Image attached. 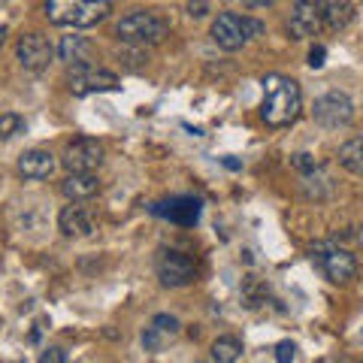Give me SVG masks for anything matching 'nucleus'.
Returning <instances> with one entry per match:
<instances>
[{
  "label": "nucleus",
  "instance_id": "nucleus-18",
  "mask_svg": "<svg viewBox=\"0 0 363 363\" xmlns=\"http://www.w3.org/2000/svg\"><path fill=\"white\" fill-rule=\"evenodd\" d=\"M339 167L348 169L351 176H363V136H351L339 145Z\"/></svg>",
  "mask_w": 363,
  "mask_h": 363
},
{
  "label": "nucleus",
  "instance_id": "nucleus-17",
  "mask_svg": "<svg viewBox=\"0 0 363 363\" xmlns=\"http://www.w3.org/2000/svg\"><path fill=\"white\" fill-rule=\"evenodd\" d=\"M61 61H67L70 67L76 64H91V55H94V45H91L85 37H64L58 45Z\"/></svg>",
  "mask_w": 363,
  "mask_h": 363
},
{
  "label": "nucleus",
  "instance_id": "nucleus-3",
  "mask_svg": "<svg viewBox=\"0 0 363 363\" xmlns=\"http://www.w3.org/2000/svg\"><path fill=\"white\" fill-rule=\"evenodd\" d=\"M116 33L121 43L145 49V45H157L169 37V21L164 16L152 13V9H133V13H128L118 21Z\"/></svg>",
  "mask_w": 363,
  "mask_h": 363
},
{
  "label": "nucleus",
  "instance_id": "nucleus-9",
  "mask_svg": "<svg viewBox=\"0 0 363 363\" xmlns=\"http://www.w3.org/2000/svg\"><path fill=\"white\" fill-rule=\"evenodd\" d=\"M61 164L70 169V173H94V169L104 164V145L91 136H79L64 149Z\"/></svg>",
  "mask_w": 363,
  "mask_h": 363
},
{
  "label": "nucleus",
  "instance_id": "nucleus-19",
  "mask_svg": "<svg viewBox=\"0 0 363 363\" xmlns=\"http://www.w3.org/2000/svg\"><path fill=\"white\" fill-rule=\"evenodd\" d=\"M242 357V342L236 336H218L212 342V360L215 363H236Z\"/></svg>",
  "mask_w": 363,
  "mask_h": 363
},
{
  "label": "nucleus",
  "instance_id": "nucleus-20",
  "mask_svg": "<svg viewBox=\"0 0 363 363\" xmlns=\"http://www.w3.org/2000/svg\"><path fill=\"white\" fill-rule=\"evenodd\" d=\"M25 130V118L16 116V112H6V116H0V140H13L16 133Z\"/></svg>",
  "mask_w": 363,
  "mask_h": 363
},
{
  "label": "nucleus",
  "instance_id": "nucleus-26",
  "mask_svg": "<svg viewBox=\"0 0 363 363\" xmlns=\"http://www.w3.org/2000/svg\"><path fill=\"white\" fill-rule=\"evenodd\" d=\"M324 58H327V49L324 45H312V52H309V67H324Z\"/></svg>",
  "mask_w": 363,
  "mask_h": 363
},
{
  "label": "nucleus",
  "instance_id": "nucleus-2",
  "mask_svg": "<svg viewBox=\"0 0 363 363\" xmlns=\"http://www.w3.org/2000/svg\"><path fill=\"white\" fill-rule=\"evenodd\" d=\"M112 13V0H45V16L58 28H94Z\"/></svg>",
  "mask_w": 363,
  "mask_h": 363
},
{
  "label": "nucleus",
  "instance_id": "nucleus-14",
  "mask_svg": "<svg viewBox=\"0 0 363 363\" xmlns=\"http://www.w3.org/2000/svg\"><path fill=\"white\" fill-rule=\"evenodd\" d=\"M58 230L70 240H85V236L94 233V221H91L85 206H64L58 215Z\"/></svg>",
  "mask_w": 363,
  "mask_h": 363
},
{
  "label": "nucleus",
  "instance_id": "nucleus-11",
  "mask_svg": "<svg viewBox=\"0 0 363 363\" xmlns=\"http://www.w3.org/2000/svg\"><path fill=\"white\" fill-rule=\"evenodd\" d=\"M291 37L294 40H306V37H318L324 30L321 16H318L315 0H294L291 6V18H288Z\"/></svg>",
  "mask_w": 363,
  "mask_h": 363
},
{
  "label": "nucleus",
  "instance_id": "nucleus-12",
  "mask_svg": "<svg viewBox=\"0 0 363 363\" xmlns=\"http://www.w3.org/2000/svg\"><path fill=\"white\" fill-rule=\"evenodd\" d=\"M155 215H161V218L173 221V224H182V227H194L200 221V200L197 197H173L167 203H157L152 206Z\"/></svg>",
  "mask_w": 363,
  "mask_h": 363
},
{
  "label": "nucleus",
  "instance_id": "nucleus-7",
  "mask_svg": "<svg viewBox=\"0 0 363 363\" xmlns=\"http://www.w3.org/2000/svg\"><path fill=\"white\" fill-rule=\"evenodd\" d=\"M155 272H157V279H161L164 288H185V285H191V281L197 279L194 260H191L188 255L176 252V248H164V252H157Z\"/></svg>",
  "mask_w": 363,
  "mask_h": 363
},
{
  "label": "nucleus",
  "instance_id": "nucleus-15",
  "mask_svg": "<svg viewBox=\"0 0 363 363\" xmlns=\"http://www.w3.org/2000/svg\"><path fill=\"white\" fill-rule=\"evenodd\" d=\"M55 167H58V161L45 149H30L18 157V173L25 179H49L55 173Z\"/></svg>",
  "mask_w": 363,
  "mask_h": 363
},
{
  "label": "nucleus",
  "instance_id": "nucleus-28",
  "mask_svg": "<svg viewBox=\"0 0 363 363\" xmlns=\"http://www.w3.org/2000/svg\"><path fill=\"white\" fill-rule=\"evenodd\" d=\"M4 40H6V28H0V45H4Z\"/></svg>",
  "mask_w": 363,
  "mask_h": 363
},
{
  "label": "nucleus",
  "instance_id": "nucleus-23",
  "mask_svg": "<svg viewBox=\"0 0 363 363\" xmlns=\"http://www.w3.org/2000/svg\"><path fill=\"white\" fill-rule=\"evenodd\" d=\"M40 363H67V351H64V348H58V345L45 348L43 354H40Z\"/></svg>",
  "mask_w": 363,
  "mask_h": 363
},
{
  "label": "nucleus",
  "instance_id": "nucleus-5",
  "mask_svg": "<svg viewBox=\"0 0 363 363\" xmlns=\"http://www.w3.org/2000/svg\"><path fill=\"white\" fill-rule=\"evenodd\" d=\"M309 255L333 285H345L357 276V257L348 248H339L336 242H315Z\"/></svg>",
  "mask_w": 363,
  "mask_h": 363
},
{
  "label": "nucleus",
  "instance_id": "nucleus-22",
  "mask_svg": "<svg viewBox=\"0 0 363 363\" xmlns=\"http://www.w3.org/2000/svg\"><path fill=\"white\" fill-rule=\"evenodd\" d=\"M291 164L297 167L300 173H306V176H309V173H315V169H318V161H315V157H312L309 152H300V155H294V157H291Z\"/></svg>",
  "mask_w": 363,
  "mask_h": 363
},
{
  "label": "nucleus",
  "instance_id": "nucleus-21",
  "mask_svg": "<svg viewBox=\"0 0 363 363\" xmlns=\"http://www.w3.org/2000/svg\"><path fill=\"white\" fill-rule=\"evenodd\" d=\"M149 327H155V330L161 333V336L167 339V342H169V339H173V336L179 333V318H173V315H155Z\"/></svg>",
  "mask_w": 363,
  "mask_h": 363
},
{
  "label": "nucleus",
  "instance_id": "nucleus-1",
  "mask_svg": "<svg viewBox=\"0 0 363 363\" xmlns=\"http://www.w3.org/2000/svg\"><path fill=\"white\" fill-rule=\"evenodd\" d=\"M303 91L294 79L281 73L264 76V104H260V118L267 128H288L300 118Z\"/></svg>",
  "mask_w": 363,
  "mask_h": 363
},
{
  "label": "nucleus",
  "instance_id": "nucleus-16",
  "mask_svg": "<svg viewBox=\"0 0 363 363\" xmlns=\"http://www.w3.org/2000/svg\"><path fill=\"white\" fill-rule=\"evenodd\" d=\"M100 191V182H97V176L94 173H70L64 182H61V194L67 197V200H73V203H79V200H91Z\"/></svg>",
  "mask_w": 363,
  "mask_h": 363
},
{
  "label": "nucleus",
  "instance_id": "nucleus-24",
  "mask_svg": "<svg viewBox=\"0 0 363 363\" xmlns=\"http://www.w3.org/2000/svg\"><path fill=\"white\" fill-rule=\"evenodd\" d=\"M294 351H297L294 342H279L276 345V360L279 363H294Z\"/></svg>",
  "mask_w": 363,
  "mask_h": 363
},
{
  "label": "nucleus",
  "instance_id": "nucleus-10",
  "mask_svg": "<svg viewBox=\"0 0 363 363\" xmlns=\"http://www.w3.org/2000/svg\"><path fill=\"white\" fill-rule=\"evenodd\" d=\"M16 55H18V64L28 73H43L55 58V45L43 33H25L16 45Z\"/></svg>",
  "mask_w": 363,
  "mask_h": 363
},
{
  "label": "nucleus",
  "instance_id": "nucleus-4",
  "mask_svg": "<svg viewBox=\"0 0 363 363\" xmlns=\"http://www.w3.org/2000/svg\"><path fill=\"white\" fill-rule=\"evenodd\" d=\"M264 30H267L264 21L248 18V16H236V13H218V18L212 21V40L224 52H240L248 40L260 37Z\"/></svg>",
  "mask_w": 363,
  "mask_h": 363
},
{
  "label": "nucleus",
  "instance_id": "nucleus-25",
  "mask_svg": "<svg viewBox=\"0 0 363 363\" xmlns=\"http://www.w3.org/2000/svg\"><path fill=\"white\" fill-rule=\"evenodd\" d=\"M188 16H191V18L209 16V4H206V0H188Z\"/></svg>",
  "mask_w": 363,
  "mask_h": 363
},
{
  "label": "nucleus",
  "instance_id": "nucleus-6",
  "mask_svg": "<svg viewBox=\"0 0 363 363\" xmlns=\"http://www.w3.org/2000/svg\"><path fill=\"white\" fill-rule=\"evenodd\" d=\"M67 85H70L73 97H88V94H100V91H118L121 79L97 64H76L67 73Z\"/></svg>",
  "mask_w": 363,
  "mask_h": 363
},
{
  "label": "nucleus",
  "instance_id": "nucleus-8",
  "mask_svg": "<svg viewBox=\"0 0 363 363\" xmlns=\"http://www.w3.org/2000/svg\"><path fill=\"white\" fill-rule=\"evenodd\" d=\"M312 116L321 128L339 130V128H345V124H351V118H354V104H351V97L342 94V91H327V94H321L315 100Z\"/></svg>",
  "mask_w": 363,
  "mask_h": 363
},
{
  "label": "nucleus",
  "instance_id": "nucleus-27",
  "mask_svg": "<svg viewBox=\"0 0 363 363\" xmlns=\"http://www.w3.org/2000/svg\"><path fill=\"white\" fill-rule=\"evenodd\" d=\"M357 245L363 248V227H360V230H357Z\"/></svg>",
  "mask_w": 363,
  "mask_h": 363
},
{
  "label": "nucleus",
  "instance_id": "nucleus-13",
  "mask_svg": "<svg viewBox=\"0 0 363 363\" xmlns=\"http://www.w3.org/2000/svg\"><path fill=\"white\" fill-rule=\"evenodd\" d=\"M315 6H318V16H321L324 30H342L354 18L351 0H315Z\"/></svg>",
  "mask_w": 363,
  "mask_h": 363
}]
</instances>
